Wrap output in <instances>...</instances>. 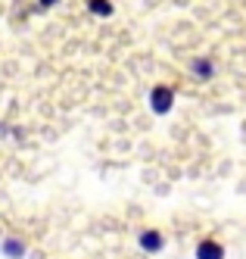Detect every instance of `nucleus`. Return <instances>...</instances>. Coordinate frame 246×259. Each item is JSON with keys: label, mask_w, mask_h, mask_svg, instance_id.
I'll return each instance as SVG.
<instances>
[{"label": "nucleus", "mask_w": 246, "mask_h": 259, "mask_svg": "<svg viewBox=\"0 0 246 259\" xmlns=\"http://www.w3.org/2000/svg\"><path fill=\"white\" fill-rule=\"evenodd\" d=\"M193 259H224V244H218L215 237H203L193 247Z\"/></svg>", "instance_id": "7ed1b4c3"}, {"label": "nucleus", "mask_w": 246, "mask_h": 259, "mask_svg": "<svg viewBox=\"0 0 246 259\" xmlns=\"http://www.w3.org/2000/svg\"><path fill=\"white\" fill-rule=\"evenodd\" d=\"M187 72H190V78H196V81H212L215 78V63L209 57H193L187 63Z\"/></svg>", "instance_id": "f03ea898"}, {"label": "nucleus", "mask_w": 246, "mask_h": 259, "mask_svg": "<svg viewBox=\"0 0 246 259\" xmlns=\"http://www.w3.org/2000/svg\"><path fill=\"white\" fill-rule=\"evenodd\" d=\"M0 253H4L7 259H22L25 256V244L19 237H7L4 244H0Z\"/></svg>", "instance_id": "39448f33"}, {"label": "nucleus", "mask_w": 246, "mask_h": 259, "mask_svg": "<svg viewBox=\"0 0 246 259\" xmlns=\"http://www.w3.org/2000/svg\"><path fill=\"white\" fill-rule=\"evenodd\" d=\"M37 4H41V7H44V10H53V7H56V4H60V0H37Z\"/></svg>", "instance_id": "0eeeda50"}, {"label": "nucleus", "mask_w": 246, "mask_h": 259, "mask_svg": "<svg viewBox=\"0 0 246 259\" xmlns=\"http://www.w3.org/2000/svg\"><path fill=\"white\" fill-rule=\"evenodd\" d=\"M137 244H140L143 253H159V250H162V231H156V228H143V231L137 234Z\"/></svg>", "instance_id": "20e7f679"}, {"label": "nucleus", "mask_w": 246, "mask_h": 259, "mask_svg": "<svg viewBox=\"0 0 246 259\" xmlns=\"http://www.w3.org/2000/svg\"><path fill=\"white\" fill-rule=\"evenodd\" d=\"M87 10L93 16H100V19H109V16H112V4H109V0H87Z\"/></svg>", "instance_id": "423d86ee"}, {"label": "nucleus", "mask_w": 246, "mask_h": 259, "mask_svg": "<svg viewBox=\"0 0 246 259\" xmlns=\"http://www.w3.org/2000/svg\"><path fill=\"white\" fill-rule=\"evenodd\" d=\"M146 100H150V109H153L156 116H165V113H172V106H175V91L168 84H156L146 94Z\"/></svg>", "instance_id": "f257e3e1"}]
</instances>
